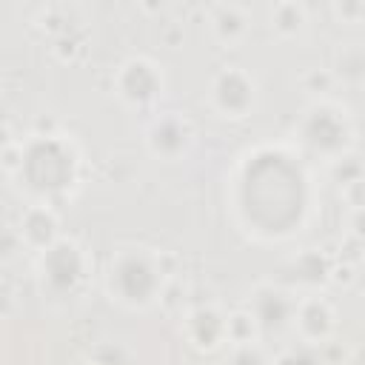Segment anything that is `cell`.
<instances>
[{
  "label": "cell",
  "instance_id": "cell-12",
  "mask_svg": "<svg viewBox=\"0 0 365 365\" xmlns=\"http://www.w3.org/2000/svg\"><path fill=\"white\" fill-rule=\"evenodd\" d=\"M182 334L194 351L211 354L222 342H228V317L217 305H197L185 314Z\"/></svg>",
  "mask_w": 365,
  "mask_h": 365
},
{
  "label": "cell",
  "instance_id": "cell-14",
  "mask_svg": "<svg viewBox=\"0 0 365 365\" xmlns=\"http://www.w3.org/2000/svg\"><path fill=\"white\" fill-rule=\"evenodd\" d=\"M288 274L297 285L308 288V294H311V291H317V288H322L334 279V262L319 248H305L302 254H297L291 259Z\"/></svg>",
  "mask_w": 365,
  "mask_h": 365
},
{
  "label": "cell",
  "instance_id": "cell-4",
  "mask_svg": "<svg viewBox=\"0 0 365 365\" xmlns=\"http://www.w3.org/2000/svg\"><path fill=\"white\" fill-rule=\"evenodd\" d=\"M354 140H356V131L348 108L328 97L314 100L297 123V143L305 148V154L319 157L325 163H336L348 157L354 148Z\"/></svg>",
  "mask_w": 365,
  "mask_h": 365
},
{
  "label": "cell",
  "instance_id": "cell-17",
  "mask_svg": "<svg viewBox=\"0 0 365 365\" xmlns=\"http://www.w3.org/2000/svg\"><path fill=\"white\" fill-rule=\"evenodd\" d=\"M259 339H262V331H259V325L248 308L228 314V342L242 348V345H257Z\"/></svg>",
  "mask_w": 365,
  "mask_h": 365
},
{
  "label": "cell",
  "instance_id": "cell-2",
  "mask_svg": "<svg viewBox=\"0 0 365 365\" xmlns=\"http://www.w3.org/2000/svg\"><path fill=\"white\" fill-rule=\"evenodd\" d=\"M14 180L37 202L68 197L80 182V151L63 134H31L23 140V157Z\"/></svg>",
  "mask_w": 365,
  "mask_h": 365
},
{
  "label": "cell",
  "instance_id": "cell-8",
  "mask_svg": "<svg viewBox=\"0 0 365 365\" xmlns=\"http://www.w3.org/2000/svg\"><path fill=\"white\" fill-rule=\"evenodd\" d=\"M194 125L180 111H165L154 117L145 128V148L157 160H182L194 145Z\"/></svg>",
  "mask_w": 365,
  "mask_h": 365
},
{
  "label": "cell",
  "instance_id": "cell-10",
  "mask_svg": "<svg viewBox=\"0 0 365 365\" xmlns=\"http://www.w3.org/2000/svg\"><path fill=\"white\" fill-rule=\"evenodd\" d=\"M291 331L299 336L302 345H314V348L325 345L334 336V331H336V311H334V305L322 294H317V291L299 297Z\"/></svg>",
  "mask_w": 365,
  "mask_h": 365
},
{
  "label": "cell",
  "instance_id": "cell-5",
  "mask_svg": "<svg viewBox=\"0 0 365 365\" xmlns=\"http://www.w3.org/2000/svg\"><path fill=\"white\" fill-rule=\"evenodd\" d=\"M34 274L48 299H74L91 277V259L77 240L60 237L51 248L37 254Z\"/></svg>",
  "mask_w": 365,
  "mask_h": 365
},
{
  "label": "cell",
  "instance_id": "cell-19",
  "mask_svg": "<svg viewBox=\"0 0 365 365\" xmlns=\"http://www.w3.org/2000/svg\"><path fill=\"white\" fill-rule=\"evenodd\" d=\"M348 234H351L354 245L365 254V205L351 208V217H348Z\"/></svg>",
  "mask_w": 365,
  "mask_h": 365
},
{
  "label": "cell",
  "instance_id": "cell-13",
  "mask_svg": "<svg viewBox=\"0 0 365 365\" xmlns=\"http://www.w3.org/2000/svg\"><path fill=\"white\" fill-rule=\"evenodd\" d=\"M208 29H211L217 43L231 48V46L245 40V34L251 29V14L240 3H217L208 11Z\"/></svg>",
  "mask_w": 365,
  "mask_h": 365
},
{
  "label": "cell",
  "instance_id": "cell-15",
  "mask_svg": "<svg viewBox=\"0 0 365 365\" xmlns=\"http://www.w3.org/2000/svg\"><path fill=\"white\" fill-rule=\"evenodd\" d=\"M331 74H334L336 80L348 83V86H362V83H365V46L348 43V46L336 48Z\"/></svg>",
  "mask_w": 365,
  "mask_h": 365
},
{
  "label": "cell",
  "instance_id": "cell-9",
  "mask_svg": "<svg viewBox=\"0 0 365 365\" xmlns=\"http://www.w3.org/2000/svg\"><path fill=\"white\" fill-rule=\"evenodd\" d=\"M297 299L291 291L279 288V285H257L251 291V302H248V311L254 314L259 331H262V339L265 336H279L282 331L294 328V311H297Z\"/></svg>",
  "mask_w": 365,
  "mask_h": 365
},
{
  "label": "cell",
  "instance_id": "cell-1",
  "mask_svg": "<svg viewBox=\"0 0 365 365\" xmlns=\"http://www.w3.org/2000/svg\"><path fill=\"white\" fill-rule=\"evenodd\" d=\"M225 197L245 237L285 242L305 231L314 214L317 185L302 154L285 143H259L237 157Z\"/></svg>",
  "mask_w": 365,
  "mask_h": 365
},
{
  "label": "cell",
  "instance_id": "cell-7",
  "mask_svg": "<svg viewBox=\"0 0 365 365\" xmlns=\"http://www.w3.org/2000/svg\"><path fill=\"white\" fill-rule=\"evenodd\" d=\"M165 74L148 57H128L114 71V91L131 108H148L163 97Z\"/></svg>",
  "mask_w": 365,
  "mask_h": 365
},
{
  "label": "cell",
  "instance_id": "cell-6",
  "mask_svg": "<svg viewBox=\"0 0 365 365\" xmlns=\"http://www.w3.org/2000/svg\"><path fill=\"white\" fill-rule=\"evenodd\" d=\"M208 103L211 108L225 120H245L254 114L259 103V86L257 77L240 66H225L211 77L208 86Z\"/></svg>",
  "mask_w": 365,
  "mask_h": 365
},
{
  "label": "cell",
  "instance_id": "cell-11",
  "mask_svg": "<svg viewBox=\"0 0 365 365\" xmlns=\"http://www.w3.org/2000/svg\"><path fill=\"white\" fill-rule=\"evenodd\" d=\"M17 237L20 242L34 251V254H43L46 248H51L63 234H60V217L57 211L51 208V202H29L23 211H20V220H17Z\"/></svg>",
  "mask_w": 365,
  "mask_h": 365
},
{
  "label": "cell",
  "instance_id": "cell-18",
  "mask_svg": "<svg viewBox=\"0 0 365 365\" xmlns=\"http://www.w3.org/2000/svg\"><path fill=\"white\" fill-rule=\"evenodd\" d=\"M274 365H325L322 362V356H319V348H314V345H294V348H285L277 359H274Z\"/></svg>",
  "mask_w": 365,
  "mask_h": 365
},
{
  "label": "cell",
  "instance_id": "cell-20",
  "mask_svg": "<svg viewBox=\"0 0 365 365\" xmlns=\"http://www.w3.org/2000/svg\"><path fill=\"white\" fill-rule=\"evenodd\" d=\"M234 365H265V359L259 356L257 345H242L234 351Z\"/></svg>",
  "mask_w": 365,
  "mask_h": 365
},
{
  "label": "cell",
  "instance_id": "cell-3",
  "mask_svg": "<svg viewBox=\"0 0 365 365\" xmlns=\"http://www.w3.org/2000/svg\"><path fill=\"white\" fill-rule=\"evenodd\" d=\"M103 285L111 302L128 311L151 308L165 288V268L157 251L145 245H120L106 265Z\"/></svg>",
  "mask_w": 365,
  "mask_h": 365
},
{
  "label": "cell",
  "instance_id": "cell-16",
  "mask_svg": "<svg viewBox=\"0 0 365 365\" xmlns=\"http://www.w3.org/2000/svg\"><path fill=\"white\" fill-rule=\"evenodd\" d=\"M305 23H308L305 6H302V3H291V0H288V3H277V6L271 9V14H268L271 31H274L277 37H282V40H291V37L302 34Z\"/></svg>",
  "mask_w": 365,
  "mask_h": 365
}]
</instances>
